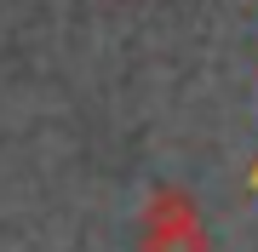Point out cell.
<instances>
[{
  "instance_id": "1",
  "label": "cell",
  "mask_w": 258,
  "mask_h": 252,
  "mask_svg": "<svg viewBox=\"0 0 258 252\" xmlns=\"http://www.w3.org/2000/svg\"><path fill=\"white\" fill-rule=\"evenodd\" d=\"M144 252H212L207 224L184 189H155L144 206Z\"/></svg>"
}]
</instances>
